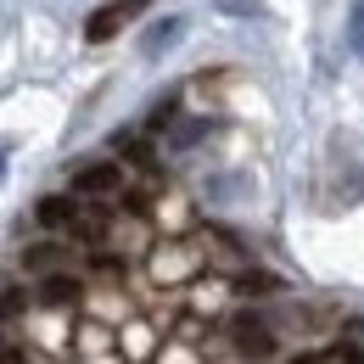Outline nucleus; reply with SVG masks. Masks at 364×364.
<instances>
[{
	"mask_svg": "<svg viewBox=\"0 0 364 364\" xmlns=\"http://www.w3.org/2000/svg\"><path fill=\"white\" fill-rule=\"evenodd\" d=\"M146 6H151V0H112V6H101V11L90 17V28H85V34L101 46V40H112V34H118V28H124L135 11H146Z\"/></svg>",
	"mask_w": 364,
	"mask_h": 364,
	"instance_id": "1",
	"label": "nucleus"
},
{
	"mask_svg": "<svg viewBox=\"0 0 364 364\" xmlns=\"http://www.w3.org/2000/svg\"><path fill=\"white\" fill-rule=\"evenodd\" d=\"M118 180H124L118 163H90V168L73 174V191H79V196H107V191H118Z\"/></svg>",
	"mask_w": 364,
	"mask_h": 364,
	"instance_id": "2",
	"label": "nucleus"
},
{
	"mask_svg": "<svg viewBox=\"0 0 364 364\" xmlns=\"http://www.w3.org/2000/svg\"><path fill=\"white\" fill-rule=\"evenodd\" d=\"M230 336H235V348H241V353H258V359H269L274 353V342H269V331H264V325H258V319H235V325H230Z\"/></svg>",
	"mask_w": 364,
	"mask_h": 364,
	"instance_id": "3",
	"label": "nucleus"
},
{
	"mask_svg": "<svg viewBox=\"0 0 364 364\" xmlns=\"http://www.w3.org/2000/svg\"><path fill=\"white\" fill-rule=\"evenodd\" d=\"M79 291H85L79 280H68V274H50L46 286H40V303H46V309H68V303H79Z\"/></svg>",
	"mask_w": 364,
	"mask_h": 364,
	"instance_id": "4",
	"label": "nucleus"
},
{
	"mask_svg": "<svg viewBox=\"0 0 364 364\" xmlns=\"http://www.w3.org/2000/svg\"><path fill=\"white\" fill-rule=\"evenodd\" d=\"M73 213H79V202H68V196H46L40 202V225H73Z\"/></svg>",
	"mask_w": 364,
	"mask_h": 364,
	"instance_id": "5",
	"label": "nucleus"
},
{
	"mask_svg": "<svg viewBox=\"0 0 364 364\" xmlns=\"http://www.w3.org/2000/svg\"><path fill=\"white\" fill-rule=\"evenodd\" d=\"M168 40H180V23H168V28H151V34H146V56H151V50H163Z\"/></svg>",
	"mask_w": 364,
	"mask_h": 364,
	"instance_id": "6",
	"label": "nucleus"
},
{
	"mask_svg": "<svg viewBox=\"0 0 364 364\" xmlns=\"http://www.w3.org/2000/svg\"><path fill=\"white\" fill-rule=\"evenodd\" d=\"M274 280L269 274H247V280H241V286H235V291H241V297H264V291H269Z\"/></svg>",
	"mask_w": 364,
	"mask_h": 364,
	"instance_id": "7",
	"label": "nucleus"
},
{
	"mask_svg": "<svg viewBox=\"0 0 364 364\" xmlns=\"http://www.w3.org/2000/svg\"><path fill=\"white\" fill-rule=\"evenodd\" d=\"M23 303H28V297H23V291H6V297H0V325H6V319L17 314V309H23Z\"/></svg>",
	"mask_w": 364,
	"mask_h": 364,
	"instance_id": "8",
	"label": "nucleus"
},
{
	"mask_svg": "<svg viewBox=\"0 0 364 364\" xmlns=\"http://www.w3.org/2000/svg\"><path fill=\"white\" fill-rule=\"evenodd\" d=\"M50 264H56V247H34L28 252V269H50Z\"/></svg>",
	"mask_w": 364,
	"mask_h": 364,
	"instance_id": "9",
	"label": "nucleus"
},
{
	"mask_svg": "<svg viewBox=\"0 0 364 364\" xmlns=\"http://www.w3.org/2000/svg\"><path fill=\"white\" fill-rule=\"evenodd\" d=\"M0 359H17V348H0Z\"/></svg>",
	"mask_w": 364,
	"mask_h": 364,
	"instance_id": "10",
	"label": "nucleus"
},
{
	"mask_svg": "<svg viewBox=\"0 0 364 364\" xmlns=\"http://www.w3.org/2000/svg\"><path fill=\"white\" fill-rule=\"evenodd\" d=\"M0 168H6V163H0Z\"/></svg>",
	"mask_w": 364,
	"mask_h": 364,
	"instance_id": "11",
	"label": "nucleus"
}]
</instances>
